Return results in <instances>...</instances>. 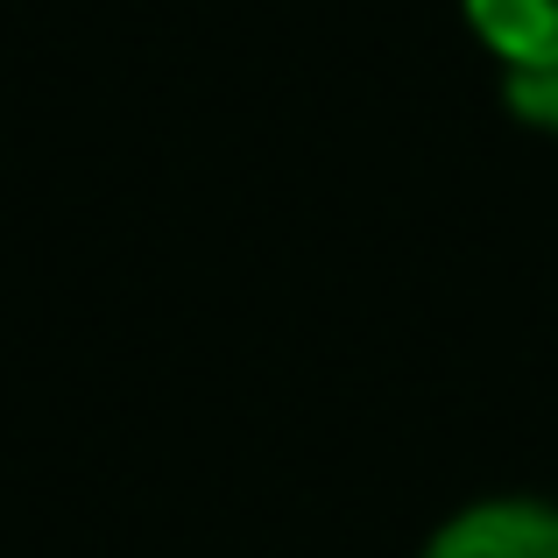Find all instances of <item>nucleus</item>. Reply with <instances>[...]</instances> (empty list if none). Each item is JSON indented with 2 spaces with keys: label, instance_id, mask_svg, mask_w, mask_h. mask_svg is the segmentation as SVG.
<instances>
[{
  "label": "nucleus",
  "instance_id": "obj_1",
  "mask_svg": "<svg viewBox=\"0 0 558 558\" xmlns=\"http://www.w3.org/2000/svg\"><path fill=\"white\" fill-rule=\"evenodd\" d=\"M424 558H558V509L531 495L474 502L424 545Z\"/></svg>",
  "mask_w": 558,
  "mask_h": 558
},
{
  "label": "nucleus",
  "instance_id": "obj_3",
  "mask_svg": "<svg viewBox=\"0 0 558 558\" xmlns=\"http://www.w3.org/2000/svg\"><path fill=\"white\" fill-rule=\"evenodd\" d=\"M502 99H509V113H517V121H531L537 135L558 142V64L551 71H509Z\"/></svg>",
  "mask_w": 558,
  "mask_h": 558
},
{
  "label": "nucleus",
  "instance_id": "obj_2",
  "mask_svg": "<svg viewBox=\"0 0 558 558\" xmlns=\"http://www.w3.org/2000/svg\"><path fill=\"white\" fill-rule=\"evenodd\" d=\"M474 36L509 71H551L558 64V0H460Z\"/></svg>",
  "mask_w": 558,
  "mask_h": 558
}]
</instances>
